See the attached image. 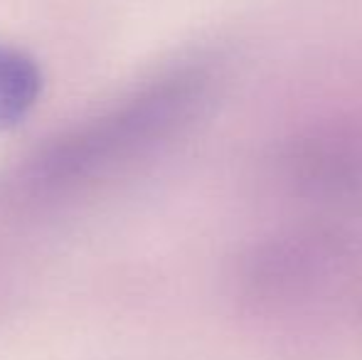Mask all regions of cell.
<instances>
[{
	"mask_svg": "<svg viewBox=\"0 0 362 360\" xmlns=\"http://www.w3.org/2000/svg\"><path fill=\"white\" fill-rule=\"evenodd\" d=\"M276 180L291 200L318 210L362 207V119H323L281 149Z\"/></svg>",
	"mask_w": 362,
	"mask_h": 360,
	"instance_id": "cell-2",
	"label": "cell"
},
{
	"mask_svg": "<svg viewBox=\"0 0 362 360\" xmlns=\"http://www.w3.org/2000/svg\"><path fill=\"white\" fill-rule=\"evenodd\" d=\"M217 64L187 59L47 141L20 173L30 197H57L116 175L180 139L215 96Z\"/></svg>",
	"mask_w": 362,
	"mask_h": 360,
	"instance_id": "cell-1",
	"label": "cell"
},
{
	"mask_svg": "<svg viewBox=\"0 0 362 360\" xmlns=\"http://www.w3.org/2000/svg\"><path fill=\"white\" fill-rule=\"evenodd\" d=\"M42 72L28 52L0 45V129L20 124L37 104Z\"/></svg>",
	"mask_w": 362,
	"mask_h": 360,
	"instance_id": "cell-3",
	"label": "cell"
}]
</instances>
